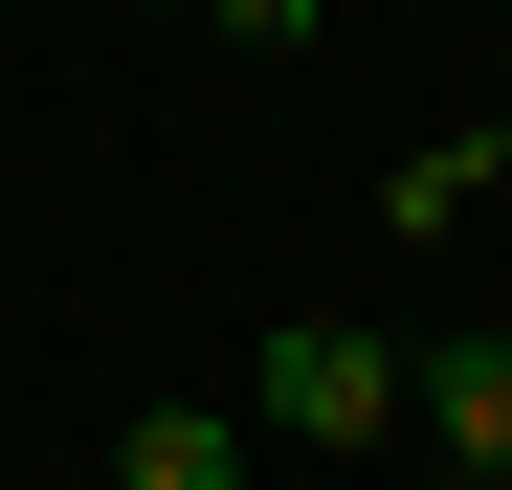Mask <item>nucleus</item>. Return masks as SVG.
<instances>
[{"label":"nucleus","instance_id":"39448f33","mask_svg":"<svg viewBox=\"0 0 512 490\" xmlns=\"http://www.w3.org/2000/svg\"><path fill=\"white\" fill-rule=\"evenodd\" d=\"M201 23H223V45H290V67H312V23H334V0H201Z\"/></svg>","mask_w":512,"mask_h":490},{"label":"nucleus","instance_id":"f03ea898","mask_svg":"<svg viewBox=\"0 0 512 490\" xmlns=\"http://www.w3.org/2000/svg\"><path fill=\"white\" fill-rule=\"evenodd\" d=\"M245 446H268L245 401H134V424H112V490H245Z\"/></svg>","mask_w":512,"mask_h":490},{"label":"nucleus","instance_id":"20e7f679","mask_svg":"<svg viewBox=\"0 0 512 490\" xmlns=\"http://www.w3.org/2000/svg\"><path fill=\"white\" fill-rule=\"evenodd\" d=\"M490 179H512V134H423L401 179H379V223H401V245H468V201H490Z\"/></svg>","mask_w":512,"mask_h":490},{"label":"nucleus","instance_id":"f257e3e1","mask_svg":"<svg viewBox=\"0 0 512 490\" xmlns=\"http://www.w3.org/2000/svg\"><path fill=\"white\" fill-rule=\"evenodd\" d=\"M245 424H268V446H379V424H423V335H357V312H290V335L245 357Z\"/></svg>","mask_w":512,"mask_h":490},{"label":"nucleus","instance_id":"7ed1b4c3","mask_svg":"<svg viewBox=\"0 0 512 490\" xmlns=\"http://www.w3.org/2000/svg\"><path fill=\"white\" fill-rule=\"evenodd\" d=\"M423 446H446L468 490L512 468V335H423Z\"/></svg>","mask_w":512,"mask_h":490},{"label":"nucleus","instance_id":"423d86ee","mask_svg":"<svg viewBox=\"0 0 512 490\" xmlns=\"http://www.w3.org/2000/svg\"><path fill=\"white\" fill-rule=\"evenodd\" d=\"M490 490H512V468H490Z\"/></svg>","mask_w":512,"mask_h":490}]
</instances>
